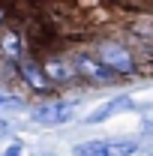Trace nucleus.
I'll return each instance as SVG.
<instances>
[{
	"instance_id": "nucleus-1",
	"label": "nucleus",
	"mask_w": 153,
	"mask_h": 156,
	"mask_svg": "<svg viewBox=\"0 0 153 156\" xmlns=\"http://www.w3.org/2000/svg\"><path fill=\"white\" fill-rule=\"evenodd\" d=\"M72 69L81 72V78H90L96 84H111V81H117L114 69L105 66L96 54H87V51H75V54H72Z\"/></svg>"
},
{
	"instance_id": "nucleus-2",
	"label": "nucleus",
	"mask_w": 153,
	"mask_h": 156,
	"mask_svg": "<svg viewBox=\"0 0 153 156\" xmlns=\"http://www.w3.org/2000/svg\"><path fill=\"white\" fill-rule=\"evenodd\" d=\"M72 114H75V105L72 102H63V99H57V102H42V105L33 108V120L42 123V126H60V123H66Z\"/></svg>"
},
{
	"instance_id": "nucleus-3",
	"label": "nucleus",
	"mask_w": 153,
	"mask_h": 156,
	"mask_svg": "<svg viewBox=\"0 0 153 156\" xmlns=\"http://www.w3.org/2000/svg\"><path fill=\"white\" fill-rule=\"evenodd\" d=\"M99 60H102L105 66H111L117 75L135 69V60H132V54H129V48H123V45H117V42H99Z\"/></svg>"
},
{
	"instance_id": "nucleus-4",
	"label": "nucleus",
	"mask_w": 153,
	"mask_h": 156,
	"mask_svg": "<svg viewBox=\"0 0 153 156\" xmlns=\"http://www.w3.org/2000/svg\"><path fill=\"white\" fill-rule=\"evenodd\" d=\"M126 108H132V99L129 96H117V99H111L108 105H102L99 111H93V114L87 117V123H99V120L114 117V114H120V111H126Z\"/></svg>"
},
{
	"instance_id": "nucleus-5",
	"label": "nucleus",
	"mask_w": 153,
	"mask_h": 156,
	"mask_svg": "<svg viewBox=\"0 0 153 156\" xmlns=\"http://www.w3.org/2000/svg\"><path fill=\"white\" fill-rule=\"evenodd\" d=\"M21 75H24V81H27L30 87H36V90H48V87H51L48 75L39 69L36 63H21Z\"/></svg>"
},
{
	"instance_id": "nucleus-6",
	"label": "nucleus",
	"mask_w": 153,
	"mask_h": 156,
	"mask_svg": "<svg viewBox=\"0 0 153 156\" xmlns=\"http://www.w3.org/2000/svg\"><path fill=\"white\" fill-rule=\"evenodd\" d=\"M45 75L54 78V81H69V78H75V69H72L69 63L57 60V57H48L45 60Z\"/></svg>"
},
{
	"instance_id": "nucleus-7",
	"label": "nucleus",
	"mask_w": 153,
	"mask_h": 156,
	"mask_svg": "<svg viewBox=\"0 0 153 156\" xmlns=\"http://www.w3.org/2000/svg\"><path fill=\"white\" fill-rule=\"evenodd\" d=\"M3 51H6V57L9 60H18L21 57V39L15 30H9L6 36H3Z\"/></svg>"
},
{
	"instance_id": "nucleus-8",
	"label": "nucleus",
	"mask_w": 153,
	"mask_h": 156,
	"mask_svg": "<svg viewBox=\"0 0 153 156\" xmlns=\"http://www.w3.org/2000/svg\"><path fill=\"white\" fill-rule=\"evenodd\" d=\"M75 156H108L105 153V141H84L75 147Z\"/></svg>"
},
{
	"instance_id": "nucleus-9",
	"label": "nucleus",
	"mask_w": 153,
	"mask_h": 156,
	"mask_svg": "<svg viewBox=\"0 0 153 156\" xmlns=\"http://www.w3.org/2000/svg\"><path fill=\"white\" fill-rule=\"evenodd\" d=\"M3 156H21V147H18V144H12V147H9Z\"/></svg>"
},
{
	"instance_id": "nucleus-10",
	"label": "nucleus",
	"mask_w": 153,
	"mask_h": 156,
	"mask_svg": "<svg viewBox=\"0 0 153 156\" xmlns=\"http://www.w3.org/2000/svg\"><path fill=\"white\" fill-rule=\"evenodd\" d=\"M0 18H3V15H0Z\"/></svg>"
}]
</instances>
